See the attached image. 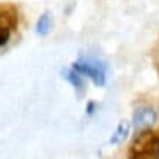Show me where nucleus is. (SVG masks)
Returning a JSON list of instances; mask_svg holds the SVG:
<instances>
[{
	"label": "nucleus",
	"mask_w": 159,
	"mask_h": 159,
	"mask_svg": "<svg viewBox=\"0 0 159 159\" xmlns=\"http://www.w3.org/2000/svg\"><path fill=\"white\" fill-rule=\"evenodd\" d=\"M19 22V13L12 3H0V26L15 31Z\"/></svg>",
	"instance_id": "7ed1b4c3"
},
{
	"label": "nucleus",
	"mask_w": 159,
	"mask_h": 159,
	"mask_svg": "<svg viewBox=\"0 0 159 159\" xmlns=\"http://www.w3.org/2000/svg\"><path fill=\"white\" fill-rule=\"evenodd\" d=\"M127 133H129V123L124 121V123H121V124L118 125V129L116 130L114 136L111 137V143H118V142H121V140L127 136Z\"/></svg>",
	"instance_id": "39448f33"
},
{
	"label": "nucleus",
	"mask_w": 159,
	"mask_h": 159,
	"mask_svg": "<svg viewBox=\"0 0 159 159\" xmlns=\"http://www.w3.org/2000/svg\"><path fill=\"white\" fill-rule=\"evenodd\" d=\"M127 159H159V131L143 130L131 142Z\"/></svg>",
	"instance_id": "f257e3e1"
},
{
	"label": "nucleus",
	"mask_w": 159,
	"mask_h": 159,
	"mask_svg": "<svg viewBox=\"0 0 159 159\" xmlns=\"http://www.w3.org/2000/svg\"><path fill=\"white\" fill-rule=\"evenodd\" d=\"M75 70L86 73L88 76L93 79V82L97 83V85H102V83H104V79H105L104 70H105V67H104L99 61H97V60L82 58L79 63L75 64Z\"/></svg>",
	"instance_id": "f03ea898"
},
{
	"label": "nucleus",
	"mask_w": 159,
	"mask_h": 159,
	"mask_svg": "<svg viewBox=\"0 0 159 159\" xmlns=\"http://www.w3.org/2000/svg\"><path fill=\"white\" fill-rule=\"evenodd\" d=\"M155 120V112L152 110H140L134 116L136 125H148L152 124Z\"/></svg>",
	"instance_id": "20e7f679"
},
{
	"label": "nucleus",
	"mask_w": 159,
	"mask_h": 159,
	"mask_svg": "<svg viewBox=\"0 0 159 159\" xmlns=\"http://www.w3.org/2000/svg\"><path fill=\"white\" fill-rule=\"evenodd\" d=\"M69 79V80H72V83L75 85V86H79L80 85V77H79V75L75 72H70L69 73V76H66Z\"/></svg>",
	"instance_id": "6e6552de"
},
{
	"label": "nucleus",
	"mask_w": 159,
	"mask_h": 159,
	"mask_svg": "<svg viewBox=\"0 0 159 159\" xmlns=\"http://www.w3.org/2000/svg\"><path fill=\"white\" fill-rule=\"evenodd\" d=\"M50 26V19H48V16L45 15V16H43L41 19L38 20V32H47V29H48Z\"/></svg>",
	"instance_id": "423d86ee"
},
{
	"label": "nucleus",
	"mask_w": 159,
	"mask_h": 159,
	"mask_svg": "<svg viewBox=\"0 0 159 159\" xmlns=\"http://www.w3.org/2000/svg\"><path fill=\"white\" fill-rule=\"evenodd\" d=\"M10 29L7 28H2L0 26V47H3L7 41H9V37H10Z\"/></svg>",
	"instance_id": "0eeeda50"
}]
</instances>
